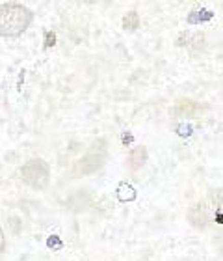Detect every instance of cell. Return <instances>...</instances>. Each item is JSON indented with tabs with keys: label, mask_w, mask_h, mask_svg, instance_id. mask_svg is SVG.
I'll return each mask as SVG.
<instances>
[{
	"label": "cell",
	"mask_w": 223,
	"mask_h": 261,
	"mask_svg": "<svg viewBox=\"0 0 223 261\" xmlns=\"http://www.w3.org/2000/svg\"><path fill=\"white\" fill-rule=\"evenodd\" d=\"M34 21V13L24 4L4 2L0 4V38H19Z\"/></svg>",
	"instance_id": "6da1fadb"
},
{
	"label": "cell",
	"mask_w": 223,
	"mask_h": 261,
	"mask_svg": "<svg viewBox=\"0 0 223 261\" xmlns=\"http://www.w3.org/2000/svg\"><path fill=\"white\" fill-rule=\"evenodd\" d=\"M21 179L34 191H45L50 183V166L43 159H30L21 166Z\"/></svg>",
	"instance_id": "7a4b0ae2"
},
{
	"label": "cell",
	"mask_w": 223,
	"mask_h": 261,
	"mask_svg": "<svg viewBox=\"0 0 223 261\" xmlns=\"http://www.w3.org/2000/svg\"><path fill=\"white\" fill-rule=\"evenodd\" d=\"M104 163H106V153L104 151H91L84 155L80 161L75 163V168H73V175L75 177H84V175H91L95 172L103 168Z\"/></svg>",
	"instance_id": "3957f363"
},
{
	"label": "cell",
	"mask_w": 223,
	"mask_h": 261,
	"mask_svg": "<svg viewBox=\"0 0 223 261\" xmlns=\"http://www.w3.org/2000/svg\"><path fill=\"white\" fill-rule=\"evenodd\" d=\"M188 218H190V222L196 226V228H205L208 222V211L207 207L203 205V203H196V205L190 207V211H188Z\"/></svg>",
	"instance_id": "277c9868"
},
{
	"label": "cell",
	"mask_w": 223,
	"mask_h": 261,
	"mask_svg": "<svg viewBox=\"0 0 223 261\" xmlns=\"http://www.w3.org/2000/svg\"><path fill=\"white\" fill-rule=\"evenodd\" d=\"M126 163H129V168H131V170H140L143 164L147 163V149H145L143 146L134 147V149L129 153Z\"/></svg>",
	"instance_id": "5b68a950"
},
{
	"label": "cell",
	"mask_w": 223,
	"mask_h": 261,
	"mask_svg": "<svg viewBox=\"0 0 223 261\" xmlns=\"http://www.w3.org/2000/svg\"><path fill=\"white\" fill-rule=\"evenodd\" d=\"M177 112L182 116H196L201 112V107L196 103V101H179V105H177Z\"/></svg>",
	"instance_id": "8992f818"
},
{
	"label": "cell",
	"mask_w": 223,
	"mask_h": 261,
	"mask_svg": "<svg viewBox=\"0 0 223 261\" xmlns=\"http://www.w3.org/2000/svg\"><path fill=\"white\" fill-rule=\"evenodd\" d=\"M136 191H134V187L129 185V183H121L119 189H117V198L121 201H134L136 200Z\"/></svg>",
	"instance_id": "52a82bcc"
},
{
	"label": "cell",
	"mask_w": 223,
	"mask_h": 261,
	"mask_svg": "<svg viewBox=\"0 0 223 261\" xmlns=\"http://www.w3.org/2000/svg\"><path fill=\"white\" fill-rule=\"evenodd\" d=\"M123 28L129 30V32H134L140 28V15L136 11H129L125 17H123Z\"/></svg>",
	"instance_id": "ba28073f"
},
{
	"label": "cell",
	"mask_w": 223,
	"mask_h": 261,
	"mask_svg": "<svg viewBox=\"0 0 223 261\" xmlns=\"http://www.w3.org/2000/svg\"><path fill=\"white\" fill-rule=\"evenodd\" d=\"M6 250V235H4V231L0 229V254Z\"/></svg>",
	"instance_id": "9c48e42d"
},
{
	"label": "cell",
	"mask_w": 223,
	"mask_h": 261,
	"mask_svg": "<svg viewBox=\"0 0 223 261\" xmlns=\"http://www.w3.org/2000/svg\"><path fill=\"white\" fill-rule=\"evenodd\" d=\"M47 47H52V45H54V34L52 32H47Z\"/></svg>",
	"instance_id": "30bf717a"
},
{
	"label": "cell",
	"mask_w": 223,
	"mask_h": 261,
	"mask_svg": "<svg viewBox=\"0 0 223 261\" xmlns=\"http://www.w3.org/2000/svg\"><path fill=\"white\" fill-rule=\"evenodd\" d=\"M49 246H56V248H60L61 241H58V237H52V239H49Z\"/></svg>",
	"instance_id": "8fae6325"
}]
</instances>
